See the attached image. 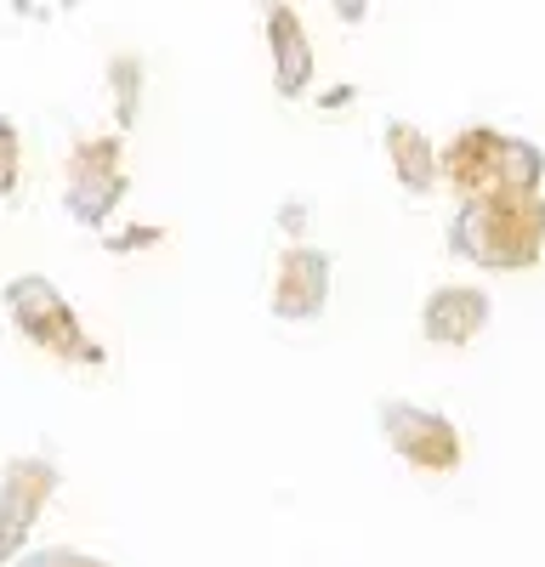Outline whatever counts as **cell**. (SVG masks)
Returning a JSON list of instances; mask_svg holds the SVG:
<instances>
[{
    "instance_id": "cell-11",
    "label": "cell",
    "mask_w": 545,
    "mask_h": 567,
    "mask_svg": "<svg viewBox=\"0 0 545 567\" xmlns=\"http://www.w3.org/2000/svg\"><path fill=\"white\" fill-rule=\"evenodd\" d=\"M109 91H114V125L131 131L136 114H143V58L114 52L109 58Z\"/></svg>"
},
{
    "instance_id": "cell-13",
    "label": "cell",
    "mask_w": 545,
    "mask_h": 567,
    "mask_svg": "<svg viewBox=\"0 0 545 567\" xmlns=\"http://www.w3.org/2000/svg\"><path fill=\"white\" fill-rule=\"evenodd\" d=\"M12 567H114V561L85 556V550H69V545H45V550H23Z\"/></svg>"
},
{
    "instance_id": "cell-7",
    "label": "cell",
    "mask_w": 545,
    "mask_h": 567,
    "mask_svg": "<svg viewBox=\"0 0 545 567\" xmlns=\"http://www.w3.org/2000/svg\"><path fill=\"white\" fill-rule=\"evenodd\" d=\"M330 250L318 245H285L279 250V267H272V290H267V307L272 318L285 323H312L318 312L330 307Z\"/></svg>"
},
{
    "instance_id": "cell-10",
    "label": "cell",
    "mask_w": 545,
    "mask_h": 567,
    "mask_svg": "<svg viewBox=\"0 0 545 567\" xmlns=\"http://www.w3.org/2000/svg\"><path fill=\"white\" fill-rule=\"evenodd\" d=\"M387 165H392V182L403 187V194H432V187L443 182L438 176L432 136L421 125H409V120H392L387 125Z\"/></svg>"
},
{
    "instance_id": "cell-17",
    "label": "cell",
    "mask_w": 545,
    "mask_h": 567,
    "mask_svg": "<svg viewBox=\"0 0 545 567\" xmlns=\"http://www.w3.org/2000/svg\"><path fill=\"white\" fill-rule=\"evenodd\" d=\"M347 103H352V91H347V85H336L330 97H325V109H347Z\"/></svg>"
},
{
    "instance_id": "cell-15",
    "label": "cell",
    "mask_w": 545,
    "mask_h": 567,
    "mask_svg": "<svg viewBox=\"0 0 545 567\" xmlns=\"http://www.w3.org/2000/svg\"><path fill=\"white\" fill-rule=\"evenodd\" d=\"M330 7H336V18H341L347 29H358L363 18H370V0H330Z\"/></svg>"
},
{
    "instance_id": "cell-14",
    "label": "cell",
    "mask_w": 545,
    "mask_h": 567,
    "mask_svg": "<svg viewBox=\"0 0 545 567\" xmlns=\"http://www.w3.org/2000/svg\"><path fill=\"white\" fill-rule=\"evenodd\" d=\"M165 239V227H154V221H143V227H120V233H109V256H131V250H154Z\"/></svg>"
},
{
    "instance_id": "cell-9",
    "label": "cell",
    "mask_w": 545,
    "mask_h": 567,
    "mask_svg": "<svg viewBox=\"0 0 545 567\" xmlns=\"http://www.w3.org/2000/svg\"><path fill=\"white\" fill-rule=\"evenodd\" d=\"M267 58H272V91H279L285 103L307 97V85L318 74V52L301 29V12L285 7V0H272L267 7Z\"/></svg>"
},
{
    "instance_id": "cell-5",
    "label": "cell",
    "mask_w": 545,
    "mask_h": 567,
    "mask_svg": "<svg viewBox=\"0 0 545 567\" xmlns=\"http://www.w3.org/2000/svg\"><path fill=\"white\" fill-rule=\"evenodd\" d=\"M125 142L120 136H80L69 148V171H63V210L80 227H103L120 199H125Z\"/></svg>"
},
{
    "instance_id": "cell-2",
    "label": "cell",
    "mask_w": 545,
    "mask_h": 567,
    "mask_svg": "<svg viewBox=\"0 0 545 567\" xmlns=\"http://www.w3.org/2000/svg\"><path fill=\"white\" fill-rule=\"evenodd\" d=\"M438 176L461 199L472 194H545V148L500 125H461L438 148Z\"/></svg>"
},
{
    "instance_id": "cell-3",
    "label": "cell",
    "mask_w": 545,
    "mask_h": 567,
    "mask_svg": "<svg viewBox=\"0 0 545 567\" xmlns=\"http://www.w3.org/2000/svg\"><path fill=\"white\" fill-rule=\"evenodd\" d=\"M7 318L29 336V347L40 352H52L58 363H103L109 352L85 336V323L74 318V307L63 301V290L52 278H40V272H18L7 278Z\"/></svg>"
},
{
    "instance_id": "cell-6",
    "label": "cell",
    "mask_w": 545,
    "mask_h": 567,
    "mask_svg": "<svg viewBox=\"0 0 545 567\" xmlns=\"http://www.w3.org/2000/svg\"><path fill=\"white\" fill-rule=\"evenodd\" d=\"M58 494V465L40 454H18L0 471V567H12L29 550V534L40 523V511Z\"/></svg>"
},
{
    "instance_id": "cell-8",
    "label": "cell",
    "mask_w": 545,
    "mask_h": 567,
    "mask_svg": "<svg viewBox=\"0 0 545 567\" xmlns=\"http://www.w3.org/2000/svg\"><path fill=\"white\" fill-rule=\"evenodd\" d=\"M489 318H494V301H489L483 284H438V290L421 301V336L432 347L461 352L489 329Z\"/></svg>"
},
{
    "instance_id": "cell-4",
    "label": "cell",
    "mask_w": 545,
    "mask_h": 567,
    "mask_svg": "<svg viewBox=\"0 0 545 567\" xmlns=\"http://www.w3.org/2000/svg\"><path fill=\"white\" fill-rule=\"evenodd\" d=\"M381 437L409 471H426V477H454L466 465L461 425L426 403H403V398L381 403Z\"/></svg>"
},
{
    "instance_id": "cell-16",
    "label": "cell",
    "mask_w": 545,
    "mask_h": 567,
    "mask_svg": "<svg viewBox=\"0 0 545 567\" xmlns=\"http://www.w3.org/2000/svg\"><path fill=\"white\" fill-rule=\"evenodd\" d=\"M279 227H285V233H301V227H307V205H301V199H290V205H285V216H279Z\"/></svg>"
},
{
    "instance_id": "cell-18",
    "label": "cell",
    "mask_w": 545,
    "mask_h": 567,
    "mask_svg": "<svg viewBox=\"0 0 545 567\" xmlns=\"http://www.w3.org/2000/svg\"><path fill=\"white\" fill-rule=\"evenodd\" d=\"M261 7H272V0H261Z\"/></svg>"
},
{
    "instance_id": "cell-12",
    "label": "cell",
    "mask_w": 545,
    "mask_h": 567,
    "mask_svg": "<svg viewBox=\"0 0 545 567\" xmlns=\"http://www.w3.org/2000/svg\"><path fill=\"white\" fill-rule=\"evenodd\" d=\"M18 182H23V131L0 120V199H12Z\"/></svg>"
},
{
    "instance_id": "cell-1",
    "label": "cell",
    "mask_w": 545,
    "mask_h": 567,
    "mask_svg": "<svg viewBox=\"0 0 545 567\" xmlns=\"http://www.w3.org/2000/svg\"><path fill=\"white\" fill-rule=\"evenodd\" d=\"M449 250L483 272H528L545 261V194H472L449 216Z\"/></svg>"
}]
</instances>
